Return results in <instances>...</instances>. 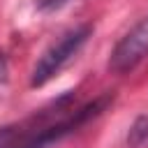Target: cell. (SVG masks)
<instances>
[{"label":"cell","instance_id":"1","mask_svg":"<svg viewBox=\"0 0 148 148\" xmlns=\"http://www.w3.org/2000/svg\"><path fill=\"white\" fill-rule=\"evenodd\" d=\"M90 35H92V28H90V25H79V28L67 30L56 44H51V46L42 53V58H39L37 65L32 67L30 86H32V88H39V86H44L46 81H51V79L81 51V46L88 42Z\"/></svg>","mask_w":148,"mask_h":148},{"label":"cell","instance_id":"3","mask_svg":"<svg viewBox=\"0 0 148 148\" xmlns=\"http://www.w3.org/2000/svg\"><path fill=\"white\" fill-rule=\"evenodd\" d=\"M143 141H148V118L141 116L134 120V125L130 127V134H127V146L130 148H136L141 146Z\"/></svg>","mask_w":148,"mask_h":148},{"label":"cell","instance_id":"2","mask_svg":"<svg viewBox=\"0 0 148 148\" xmlns=\"http://www.w3.org/2000/svg\"><path fill=\"white\" fill-rule=\"evenodd\" d=\"M148 56V16L139 18L113 46L109 56V69L113 74L132 72Z\"/></svg>","mask_w":148,"mask_h":148},{"label":"cell","instance_id":"4","mask_svg":"<svg viewBox=\"0 0 148 148\" xmlns=\"http://www.w3.org/2000/svg\"><path fill=\"white\" fill-rule=\"evenodd\" d=\"M23 148H44V146H42V143H39V141H32V143H30V146H23Z\"/></svg>","mask_w":148,"mask_h":148}]
</instances>
